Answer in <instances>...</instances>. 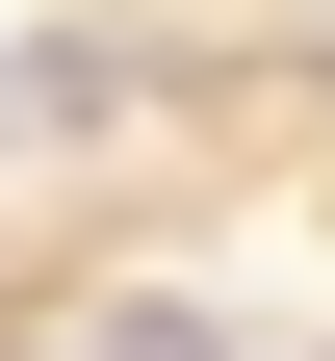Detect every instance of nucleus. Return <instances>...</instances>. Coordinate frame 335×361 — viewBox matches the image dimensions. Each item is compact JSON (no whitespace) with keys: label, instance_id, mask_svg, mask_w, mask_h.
Instances as JSON below:
<instances>
[{"label":"nucleus","instance_id":"1","mask_svg":"<svg viewBox=\"0 0 335 361\" xmlns=\"http://www.w3.org/2000/svg\"><path fill=\"white\" fill-rule=\"evenodd\" d=\"M26 361H232V336H207V310H155V284H104L78 336H26Z\"/></svg>","mask_w":335,"mask_h":361}]
</instances>
